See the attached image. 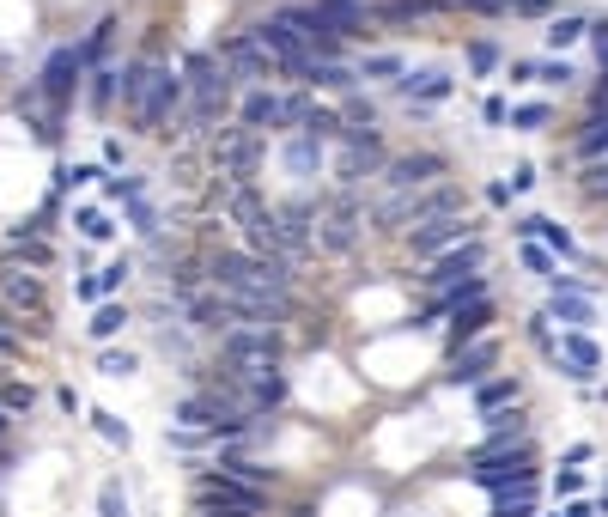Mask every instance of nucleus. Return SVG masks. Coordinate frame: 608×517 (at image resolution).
Wrapping results in <instances>:
<instances>
[{
  "instance_id": "nucleus-20",
  "label": "nucleus",
  "mask_w": 608,
  "mask_h": 517,
  "mask_svg": "<svg viewBox=\"0 0 608 517\" xmlns=\"http://www.w3.org/2000/svg\"><path fill=\"white\" fill-rule=\"evenodd\" d=\"M493 323V305L487 299H469V305H456V323H450V335H456V347L463 341H481V329Z\"/></svg>"
},
{
  "instance_id": "nucleus-36",
  "label": "nucleus",
  "mask_w": 608,
  "mask_h": 517,
  "mask_svg": "<svg viewBox=\"0 0 608 517\" xmlns=\"http://www.w3.org/2000/svg\"><path fill=\"white\" fill-rule=\"evenodd\" d=\"M98 372H104V378H128V372H134V353H104Z\"/></svg>"
},
{
  "instance_id": "nucleus-48",
  "label": "nucleus",
  "mask_w": 608,
  "mask_h": 517,
  "mask_svg": "<svg viewBox=\"0 0 608 517\" xmlns=\"http://www.w3.org/2000/svg\"><path fill=\"white\" fill-rule=\"evenodd\" d=\"M0 432H7V408H0Z\"/></svg>"
},
{
  "instance_id": "nucleus-32",
  "label": "nucleus",
  "mask_w": 608,
  "mask_h": 517,
  "mask_svg": "<svg viewBox=\"0 0 608 517\" xmlns=\"http://www.w3.org/2000/svg\"><path fill=\"white\" fill-rule=\"evenodd\" d=\"M31 402H37L31 384H7V390H0V408H7V414H31Z\"/></svg>"
},
{
  "instance_id": "nucleus-27",
  "label": "nucleus",
  "mask_w": 608,
  "mask_h": 517,
  "mask_svg": "<svg viewBox=\"0 0 608 517\" xmlns=\"http://www.w3.org/2000/svg\"><path fill=\"white\" fill-rule=\"evenodd\" d=\"M578 159H590V165H596V159H608V116H596V122L578 134Z\"/></svg>"
},
{
  "instance_id": "nucleus-3",
  "label": "nucleus",
  "mask_w": 608,
  "mask_h": 517,
  "mask_svg": "<svg viewBox=\"0 0 608 517\" xmlns=\"http://www.w3.org/2000/svg\"><path fill=\"white\" fill-rule=\"evenodd\" d=\"M256 43L274 55V67H286L292 73V80H304V86H311V67H317V55H311V43H304L286 19H262L256 25Z\"/></svg>"
},
{
  "instance_id": "nucleus-22",
  "label": "nucleus",
  "mask_w": 608,
  "mask_h": 517,
  "mask_svg": "<svg viewBox=\"0 0 608 517\" xmlns=\"http://www.w3.org/2000/svg\"><path fill=\"white\" fill-rule=\"evenodd\" d=\"M0 299H7V305H43V280L37 274H0Z\"/></svg>"
},
{
  "instance_id": "nucleus-16",
  "label": "nucleus",
  "mask_w": 608,
  "mask_h": 517,
  "mask_svg": "<svg viewBox=\"0 0 608 517\" xmlns=\"http://www.w3.org/2000/svg\"><path fill=\"white\" fill-rule=\"evenodd\" d=\"M317 13L335 37H365V0H317Z\"/></svg>"
},
{
  "instance_id": "nucleus-13",
  "label": "nucleus",
  "mask_w": 608,
  "mask_h": 517,
  "mask_svg": "<svg viewBox=\"0 0 608 517\" xmlns=\"http://www.w3.org/2000/svg\"><path fill=\"white\" fill-rule=\"evenodd\" d=\"M80 67H86V55H80V49H55V55L43 61V73H37V92L61 104L73 86H80Z\"/></svg>"
},
{
  "instance_id": "nucleus-4",
  "label": "nucleus",
  "mask_w": 608,
  "mask_h": 517,
  "mask_svg": "<svg viewBox=\"0 0 608 517\" xmlns=\"http://www.w3.org/2000/svg\"><path fill=\"white\" fill-rule=\"evenodd\" d=\"M529 463H536V457H529V445H523V438H511L505 451H475V481L493 487V493H505L517 481H536V469H529Z\"/></svg>"
},
{
  "instance_id": "nucleus-28",
  "label": "nucleus",
  "mask_w": 608,
  "mask_h": 517,
  "mask_svg": "<svg viewBox=\"0 0 608 517\" xmlns=\"http://www.w3.org/2000/svg\"><path fill=\"white\" fill-rule=\"evenodd\" d=\"M353 80H359V73L341 67V61H317V67H311V86H329V92H347Z\"/></svg>"
},
{
  "instance_id": "nucleus-9",
  "label": "nucleus",
  "mask_w": 608,
  "mask_h": 517,
  "mask_svg": "<svg viewBox=\"0 0 608 517\" xmlns=\"http://www.w3.org/2000/svg\"><path fill=\"white\" fill-rule=\"evenodd\" d=\"M481 262H487V250H481V238H469V244H456V250H444L438 262H432V274H426V286H463V280H475L481 274Z\"/></svg>"
},
{
  "instance_id": "nucleus-12",
  "label": "nucleus",
  "mask_w": 608,
  "mask_h": 517,
  "mask_svg": "<svg viewBox=\"0 0 608 517\" xmlns=\"http://www.w3.org/2000/svg\"><path fill=\"white\" fill-rule=\"evenodd\" d=\"M377 165H384V146H377V134H371V128H347V153H341L335 177L353 189V183H359V177H371Z\"/></svg>"
},
{
  "instance_id": "nucleus-6",
  "label": "nucleus",
  "mask_w": 608,
  "mask_h": 517,
  "mask_svg": "<svg viewBox=\"0 0 608 517\" xmlns=\"http://www.w3.org/2000/svg\"><path fill=\"white\" fill-rule=\"evenodd\" d=\"M183 73L177 67H152V86H146V104H140V116H134V128H165V116L183 104Z\"/></svg>"
},
{
  "instance_id": "nucleus-44",
  "label": "nucleus",
  "mask_w": 608,
  "mask_h": 517,
  "mask_svg": "<svg viewBox=\"0 0 608 517\" xmlns=\"http://www.w3.org/2000/svg\"><path fill=\"white\" fill-rule=\"evenodd\" d=\"M536 73H542V80H548V86H560V80H572V67H566V61H554V67H536Z\"/></svg>"
},
{
  "instance_id": "nucleus-42",
  "label": "nucleus",
  "mask_w": 608,
  "mask_h": 517,
  "mask_svg": "<svg viewBox=\"0 0 608 517\" xmlns=\"http://www.w3.org/2000/svg\"><path fill=\"white\" fill-rule=\"evenodd\" d=\"M450 7H475V13H511V0H450Z\"/></svg>"
},
{
  "instance_id": "nucleus-15",
  "label": "nucleus",
  "mask_w": 608,
  "mask_h": 517,
  "mask_svg": "<svg viewBox=\"0 0 608 517\" xmlns=\"http://www.w3.org/2000/svg\"><path fill=\"white\" fill-rule=\"evenodd\" d=\"M560 365H566L572 378H590L596 365H602V353H596V341L584 329H572V335H560Z\"/></svg>"
},
{
  "instance_id": "nucleus-2",
  "label": "nucleus",
  "mask_w": 608,
  "mask_h": 517,
  "mask_svg": "<svg viewBox=\"0 0 608 517\" xmlns=\"http://www.w3.org/2000/svg\"><path fill=\"white\" fill-rule=\"evenodd\" d=\"M256 159H262V134H256V128L232 122V128H219V134H213V171H219V177L250 183Z\"/></svg>"
},
{
  "instance_id": "nucleus-18",
  "label": "nucleus",
  "mask_w": 608,
  "mask_h": 517,
  "mask_svg": "<svg viewBox=\"0 0 608 517\" xmlns=\"http://www.w3.org/2000/svg\"><path fill=\"white\" fill-rule=\"evenodd\" d=\"M523 402V384L517 378H487V384H475V408L481 414H505V408H517Z\"/></svg>"
},
{
  "instance_id": "nucleus-31",
  "label": "nucleus",
  "mask_w": 608,
  "mask_h": 517,
  "mask_svg": "<svg viewBox=\"0 0 608 517\" xmlns=\"http://www.w3.org/2000/svg\"><path fill=\"white\" fill-rule=\"evenodd\" d=\"M523 232H542L560 256H572V232H566V226H554V219H523Z\"/></svg>"
},
{
  "instance_id": "nucleus-45",
  "label": "nucleus",
  "mask_w": 608,
  "mask_h": 517,
  "mask_svg": "<svg viewBox=\"0 0 608 517\" xmlns=\"http://www.w3.org/2000/svg\"><path fill=\"white\" fill-rule=\"evenodd\" d=\"M566 517H596V505H584V499H572V505H566Z\"/></svg>"
},
{
  "instance_id": "nucleus-47",
  "label": "nucleus",
  "mask_w": 608,
  "mask_h": 517,
  "mask_svg": "<svg viewBox=\"0 0 608 517\" xmlns=\"http://www.w3.org/2000/svg\"><path fill=\"white\" fill-rule=\"evenodd\" d=\"M596 511H602V517H608V493H602V505H596Z\"/></svg>"
},
{
  "instance_id": "nucleus-5",
  "label": "nucleus",
  "mask_w": 608,
  "mask_h": 517,
  "mask_svg": "<svg viewBox=\"0 0 608 517\" xmlns=\"http://www.w3.org/2000/svg\"><path fill=\"white\" fill-rule=\"evenodd\" d=\"M475 232H469V219L463 213H450V219H426V226H414L408 232V250L420 256V262H438L444 250H456V244H469Z\"/></svg>"
},
{
  "instance_id": "nucleus-23",
  "label": "nucleus",
  "mask_w": 608,
  "mask_h": 517,
  "mask_svg": "<svg viewBox=\"0 0 608 517\" xmlns=\"http://www.w3.org/2000/svg\"><path fill=\"white\" fill-rule=\"evenodd\" d=\"M493 517H536V481H517V487H505Z\"/></svg>"
},
{
  "instance_id": "nucleus-19",
  "label": "nucleus",
  "mask_w": 608,
  "mask_h": 517,
  "mask_svg": "<svg viewBox=\"0 0 608 517\" xmlns=\"http://www.w3.org/2000/svg\"><path fill=\"white\" fill-rule=\"evenodd\" d=\"M548 317H560V323H572V329H584L590 323V299L572 286V280H554V305H548Z\"/></svg>"
},
{
  "instance_id": "nucleus-40",
  "label": "nucleus",
  "mask_w": 608,
  "mask_h": 517,
  "mask_svg": "<svg viewBox=\"0 0 608 517\" xmlns=\"http://www.w3.org/2000/svg\"><path fill=\"white\" fill-rule=\"evenodd\" d=\"M80 232H86V238H110V219H104V213H80Z\"/></svg>"
},
{
  "instance_id": "nucleus-39",
  "label": "nucleus",
  "mask_w": 608,
  "mask_h": 517,
  "mask_svg": "<svg viewBox=\"0 0 608 517\" xmlns=\"http://www.w3.org/2000/svg\"><path fill=\"white\" fill-rule=\"evenodd\" d=\"M92 420H98V432L110 438V445H128V426H122L116 414H92Z\"/></svg>"
},
{
  "instance_id": "nucleus-11",
  "label": "nucleus",
  "mask_w": 608,
  "mask_h": 517,
  "mask_svg": "<svg viewBox=\"0 0 608 517\" xmlns=\"http://www.w3.org/2000/svg\"><path fill=\"white\" fill-rule=\"evenodd\" d=\"M219 61L232 67V80H274V55L256 43V31H244V37H232L219 49Z\"/></svg>"
},
{
  "instance_id": "nucleus-14",
  "label": "nucleus",
  "mask_w": 608,
  "mask_h": 517,
  "mask_svg": "<svg viewBox=\"0 0 608 517\" xmlns=\"http://www.w3.org/2000/svg\"><path fill=\"white\" fill-rule=\"evenodd\" d=\"M493 359H499V347H493V341H469V347H456V365H450V378H456V384H487Z\"/></svg>"
},
{
  "instance_id": "nucleus-25",
  "label": "nucleus",
  "mask_w": 608,
  "mask_h": 517,
  "mask_svg": "<svg viewBox=\"0 0 608 517\" xmlns=\"http://www.w3.org/2000/svg\"><path fill=\"white\" fill-rule=\"evenodd\" d=\"M122 329H128V305H98L92 323H86L92 341H110V335H122Z\"/></svg>"
},
{
  "instance_id": "nucleus-1",
  "label": "nucleus",
  "mask_w": 608,
  "mask_h": 517,
  "mask_svg": "<svg viewBox=\"0 0 608 517\" xmlns=\"http://www.w3.org/2000/svg\"><path fill=\"white\" fill-rule=\"evenodd\" d=\"M225 365L244 378V384H262L280 372V329H232L225 335Z\"/></svg>"
},
{
  "instance_id": "nucleus-46",
  "label": "nucleus",
  "mask_w": 608,
  "mask_h": 517,
  "mask_svg": "<svg viewBox=\"0 0 608 517\" xmlns=\"http://www.w3.org/2000/svg\"><path fill=\"white\" fill-rule=\"evenodd\" d=\"M207 517H250V511H225V505H213V511H207Z\"/></svg>"
},
{
  "instance_id": "nucleus-33",
  "label": "nucleus",
  "mask_w": 608,
  "mask_h": 517,
  "mask_svg": "<svg viewBox=\"0 0 608 517\" xmlns=\"http://www.w3.org/2000/svg\"><path fill=\"white\" fill-rule=\"evenodd\" d=\"M365 73H371V80H396V73H402V61H396V55H371V61L359 67V80H365Z\"/></svg>"
},
{
  "instance_id": "nucleus-37",
  "label": "nucleus",
  "mask_w": 608,
  "mask_h": 517,
  "mask_svg": "<svg viewBox=\"0 0 608 517\" xmlns=\"http://www.w3.org/2000/svg\"><path fill=\"white\" fill-rule=\"evenodd\" d=\"M110 31H116V19H104V25H98V31L86 37V49H80V55H86V61H98V55L110 49Z\"/></svg>"
},
{
  "instance_id": "nucleus-10",
  "label": "nucleus",
  "mask_w": 608,
  "mask_h": 517,
  "mask_svg": "<svg viewBox=\"0 0 608 517\" xmlns=\"http://www.w3.org/2000/svg\"><path fill=\"white\" fill-rule=\"evenodd\" d=\"M201 505H225V511H262V487H244V481H232V475H219V469H207L201 475Z\"/></svg>"
},
{
  "instance_id": "nucleus-26",
  "label": "nucleus",
  "mask_w": 608,
  "mask_h": 517,
  "mask_svg": "<svg viewBox=\"0 0 608 517\" xmlns=\"http://www.w3.org/2000/svg\"><path fill=\"white\" fill-rule=\"evenodd\" d=\"M128 280V262H110V268H98L92 280H80V299H104V292H116Z\"/></svg>"
},
{
  "instance_id": "nucleus-43",
  "label": "nucleus",
  "mask_w": 608,
  "mask_h": 517,
  "mask_svg": "<svg viewBox=\"0 0 608 517\" xmlns=\"http://www.w3.org/2000/svg\"><path fill=\"white\" fill-rule=\"evenodd\" d=\"M469 61H475V67H481V73H487V67H493V61H499V55H493V43H475V49H469Z\"/></svg>"
},
{
  "instance_id": "nucleus-30",
  "label": "nucleus",
  "mask_w": 608,
  "mask_h": 517,
  "mask_svg": "<svg viewBox=\"0 0 608 517\" xmlns=\"http://www.w3.org/2000/svg\"><path fill=\"white\" fill-rule=\"evenodd\" d=\"M116 92H122V73H116V67H104V73H98V80H92V110H98V116H104V110H110V98H116Z\"/></svg>"
},
{
  "instance_id": "nucleus-17",
  "label": "nucleus",
  "mask_w": 608,
  "mask_h": 517,
  "mask_svg": "<svg viewBox=\"0 0 608 517\" xmlns=\"http://www.w3.org/2000/svg\"><path fill=\"white\" fill-rule=\"evenodd\" d=\"M238 122H244V128H256V134H262V128H274V122H280V98H274L268 86L244 92V104H238Z\"/></svg>"
},
{
  "instance_id": "nucleus-38",
  "label": "nucleus",
  "mask_w": 608,
  "mask_h": 517,
  "mask_svg": "<svg viewBox=\"0 0 608 517\" xmlns=\"http://www.w3.org/2000/svg\"><path fill=\"white\" fill-rule=\"evenodd\" d=\"M250 390H256V402H262V408H274V402L286 396V378L274 372V378H262V384H250Z\"/></svg>"
},
{
  "instance_id": "nucleus-34",
  "label": "nucleus",
  "mask_w": 608,
  "mask_h": 517,
  "mask_svg": "<svg viewBox=\"0 0 608 517\" xmlns=\"http://www.w3.org/2000/svg\"><path fill=\"white\" fill-rule=\"evenodd\" d=\"M98 511H104V517H128V499H122V487H116V481H104V493H98Z\"/></svg>"
},
{
  "instance_id": "nucleus-29",
  "label": "nucleus",
  "mask_w": 608,
  "mask_h": 517,
  "mask_svg": "<svg viewBox=\"0 0 608 517\" xmlns=\"http://www.w3.org/2000/svg\"><path fill=\"white\" fill-rule=\"evenodd\" d=\"M584 31H590V25H584L578 13H560V19L548 25V49H572V43H578Z\"/></svg>"
},
{
  "instance_id": "nucleus-7",
  "label": "nucleus",
  "mask_w": 608,
  "mask_h": 517,
  "mask_svg": "<svg viewBox=\"0 0 608 517\" xmlns=\"http://www.w3.org/2000/svg\"><path fill=\"white\" fill-rule=\"evenodd\" d=\"M438 177H444V159H438V153H402V159L384 165L390 195H420V189H432Z\"/></svg>"
},
{
  "instance_id": "nucleus-21",
  "label": "nucleus",
  "mask_w": 608,
  "mask_h": 517,
  "mask_svg": "<svg viewBox=\"0 0 608 517\" xmlns=\"http://www.w3.org/2000/svg\"><path fill=\"white\" fill-rule=\"evenodd\" d=\"M317 165H323V140H317V134H298V140H286V171L311 177Z\"/></svg>"
},
{
  "instance_id": "nucleus-24",
  "label": "nucleus",
  "mask_w": 608,
  "mask_h": 517,
  "mask_svg": "<svg viewBox=\"0 0 608 517\" xmlns=\"http://www.w3.org/2000/svg\"><path fill=\"white\" fill-rule=\"evenodd\" d=\"M402 92H408V98L438 104V98H450V73H408V80H402Z\"/></svg>"
},
{
  "instance_id": "nucleus-8",
  "label": "nucleus",
  "mask_w": 608,
  "mask_h": 517,
  "mask_svg": "<svg viewBox=\"0 0 608 517\" xmlns=\"http://www.w3.org/2000/svg\"><path fill=\"white\" fill-rule=\"evenodd\" d=\"M359 232H365L359 201H335V207L317 219V244H323V250H335V256H347V250L359 244Z\"/></svg>"
},
{
  "instance_id": "nucleus-35",
  "label": "nucleus",
  "mask_w": 608,
  "mask_h": 517,
  "mask_svg": "<svg viewBox=\"0 0 608 517\" xmlns=\"http://www.w3.org/2000/svg\"><path fill=\"white\" fill-rule=\"evenodd\" d=\"M523 268H529V274H548V280H554V256H548L542 244H523Z\"/></svg>"
},
{
  "instance_id": "nucleus-41",
  "label": "nucleus",
  "mask_w": 608,
  "mask_h": 517,
  "mask_svg": "<svg viewBox=\"0 0 608 517\" xmlns=\"http://www.w3.org/2000/svg\"><path fill=\"white\" fill-rule=\"evenodd\" d=\"M542 122H548V104H523L517 110V128H542Z\"/></svg>"
}]
</instances>
